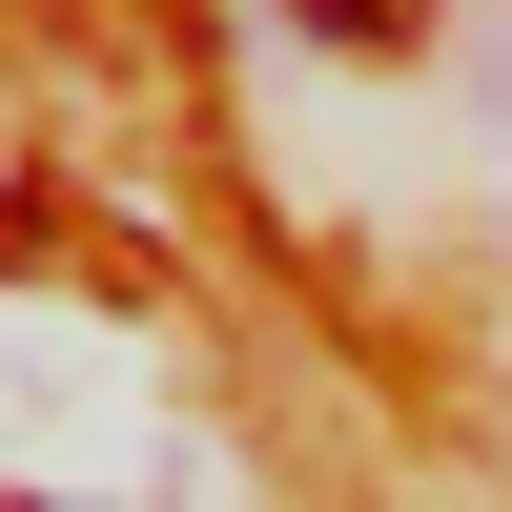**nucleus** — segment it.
<instances>
[{
	"label": "nucleus",
	"instance_id": "f257e3e1",
	"mask_svg": "<svg viewBox=\"0 0 512 512\" xmlns=\"http://www.w3.org/2000/svg\"><path fill=\"white\" fill-rule=\"evenodd\" d=\"M287 21H328V41H410L431 0H287Z\"/></svg>",
	"mask_w": 512,
	"mask_h": 512
}]
</instances>
